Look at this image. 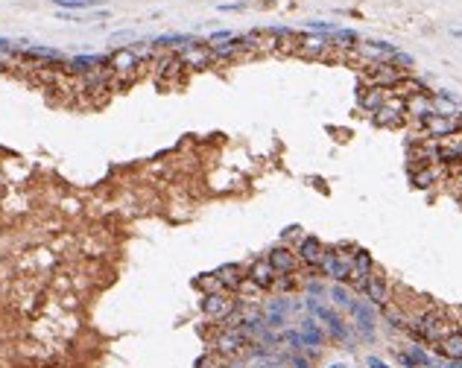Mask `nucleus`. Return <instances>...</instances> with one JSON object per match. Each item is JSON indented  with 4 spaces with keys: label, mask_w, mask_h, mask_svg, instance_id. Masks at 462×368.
<instances>
[{
    "label": "nucleus",
    "mask_w": 462,
    "mask_h": 368,
    "mask_svg": "<svg viewBox=\"0 0 462 368\" xmlns=\"http://www.w3.org/2000/svg\"><path fill=\"white\" fill-rule=\"evenodd\" d=\"M237 307H240L237 298H231L228 292H208L202 298V313L211 321H225L228 316L237 313Z\"/></svg>",
    "instance_id": "1"
},
{
    "label": "nucleus",
    "mask_w": 462,
    "mask_h": 368,
    "mask_svg": "<svg viewBox=\"0 0 462 368\" xmlns=\"http://www.w3.org/2000/svg\"><path fill=\"white\" fill-rule=\"evenodd\" d=\"M372 120H375V126H380V129H401L407 123V100L389 94L386 105L377 114H372Z\"/></svg>",
    "instance_id": "2"
},
{
    "label": "nucleus",
    "mask_w": 462,
    "mask_h": 368,
    "mask_svg": "<svg viewBox=\"0 0 462 368\" xmlns=\"http://www.w3.org/2000/svg\"><path fill=\"white\" fill-rule=\"evenodd\" d=\"M351 53L357 56L363 65H383V62H389L395 53H398V47L389 44V41H363Z\"/></svg>",
    "instance_id": "3"
},
{
    "label": "nucleus",
    "mask_w": 462,
    "mask_h": 368,
    "mask_svg": "<svg viewBox=\"0 0 462 368\" xmlns=\"http://www.w3.org/2000/svg\"><path fill=\"white\" fill-rule=\"evenodd\" d=\"M366 301L377 307V310H383V307H389L392 304V292H389V281H386V275L383 272H372L369 275V281H366Z\"/></svg>",
    "instance_id": "4"
},
{
    "label": "nucleus",
    "mask_w": 462,
    "mask_h": 368,
    "mask_svg": "<svg viewBox=\"0 0 462 368\" xmlns=\"http://www.w3.org/2000/svg\"><path fill=\"white\" fill-rule=\"evenodd\" d=\"M325 243L319 240V237H301L298 240V246H295V257H298V263H304V266H310L313 272L322 266V257H325Z\"/></svg>",
    "instance_id": "5"
},
{
    "label": "nucleus",
    "mask_w": 462,
    "mask_h": 368,
    "mask_svg": "<svg viewBox=\"0 0 462 368\" xmlns=\"http://www.w3.org/2000/svg\"><path fill=\"white\" fill-rule=\"evenodd\" d=\"M395 359H398V365L404 368H436V356H430L418 342H412L407 348H395Z\"/></svg>",
    "instance_id": "6"
},
{
    "label": "nucleus",
    "mask_w": 462,
    "mask_h": 368,
    "mask_svg": "<svg viewBox=\"0 0 462 368\" xmlns=\"http://www.w3.org/2000/svg\"><path fill=\"white\" fill-rule=\"evenodd\" d=\"M433 114H436V108H433V97L430 94H415V97L407 100V123H412L415 129H421Z\"/></svg>",
    "instance_id": "7"
},
{
    "label": "nucleus",
    "mask_w": 462,
    "mask_h": 368,
    "mask_svg": "<svg viewBox=\"0 0 462 368\" xmlns=\"http://www.w3.org/2000/svg\"><path fill=\"white\" fill-rule=\"evenodd\" d=\"M243 345H246V333L243 330H234V327H223L217 339H214V348L217 353H223V356H237L243 351Z\"/></svg>",
    "instance_id": "8"
},
{
    "label": "nucleus",
    "mask_w": 462,
    "mask_h": 368,
    "mask_svg": "<svg viewBox=\"0 0 462 368\" xmlns=\"http://www.w3.org/2000/svg\"><path fill=\"white\" fill-rule=\"evenodd\" d=\"M386 100H389V91L386 88H377V85H363L357 94V102L366 114H377L386 105Z\"/></svg>",
    "instance_id": "9"
},
{
    "label": "nucleus",
    "mask_w": 462,
    "mask_h": 368,
    "mask_svg": "<svg viewBox=\"0 0 462 368\" xmlns=\"http://www.w3.org/2000/svg\"><path fill=\"white\" fill-rule=\"evenodd\" d=\"M135 67H140V56H137L132 47H123V50H114L108 56V70L117 73V76H126V73H135Z\"/></svg>",
    "instance_id": "10"
},
{
    "label": "nucleus",
    "mask_w": 462,
    "mask_h": 368,
    "mask_svg": "<svg viewBox=\"0 0 462 368\" xmlns=\"http://www.w3.org/2000/svg\"><path fill=\"white\" fill-rule=\"evenodd\" d=\"M246 278L252 281V284H257L263 292L266 289H272V284H275V278H278V272L272 269V263L266 260V257H257L255 263L249 266V272H246Z\"/></svg>",
    "instance_id": "11"
},
{
    "label": "nucleus",
    "mask_w": 462,
    "mask_h": 368,
    "mask_svg": "<svg viewBox=\"0 0 462 368\" xmlns=\"http://www.w3.org/2000/svg\"><path fill=\"white\" fill-rule=\"evenodd\" d=\"M179 59H182V65L185 67H211L214 65V50L208 47V44H190L185 50L179 53Z\"/></svg>",
    "instance_id": "12"
},
{
    "label": "nucleus",
    "mask_w": 462,
    "mask_h": 368,
    "mask_svg": "<svg viewBox=\"0 0 462 368\" xmlns=\"http://www.w3.org/2000/svg\"><path fill=\"white\" fill-rule=\"evenodd\" d=\"M445 175H447V169L442 167V164H430V167L412 169L410 181H412V187H418V190H430V187H436V184L442 181Z\"/></svg>",
    "instance_id": "13"
},
{
    "label": "nucleus",
    "mask_w": 462,
    "mask_h": 368,
    "mask_svg": "<svg viewBox=\"0 0 462 368\" xmlns=\"http://www.w3.org/2000/svg\"><path fill=\"white\" fill-rule=\"evenodd\" d=\"M266 260L272 263V269L278 275H292L295 266H298V257H295V251L287 249V246H275L269 254H266Z\"/></svg>",
    "instance_id": "14"
},
{
    "label": "nucleus",
    "mask_w": 462,
    "mask_h": 368,
    "mask_svg": "<svg viewBox=\"0 0 462 368\" xmlns=\"http://www.w3.org/2000/svg\"><path fill=\"white\" fill-rule=\"evenodd\" d=\"M433 108L442 117H462V100L450 91H433Z\"/></svg>",
    "instance_id": "15"
},
{
    "label": "nucleus",
    "mask_w": 462,
    "mask_h": 368,
    "mask_svg": "<svg viewBox=\"0 0 462 368\" xmlns=\"http://www.w3.org/2000/svg\"><path fill=\"white\" fill-rule=\"evenodd\" d=\"M217 278H220V286H223L225 292H237L240 286H243V269L237 266V263H225V266H220L217 272H214Z\"/></svg>",
    "instance_id": "16"
},
{
    "label": "nucleus",
    "mask_w": 462,
    "mask_h": 368,
    "mask_svg": "<svg viewBox=\"0 0 462 368\" xmlns=\"http://www.w3.org/2000/svg\"><path fill=\"white\" fill-rule=\"evenodd\" d=\"M433 353H436V359H456V362H462V330L447 336L445 342L433 345Z\"/></svg>",
    "instance_id": "17"
},
{
    "label": "nucleus",
    "mask_w": 462,
    "mask_h": 368,
    "mask_svg": "<svg viewBox=\"0 0 462 368\" xmlns=\"http://www.w3.org/2000/svg\"><path fill=\"white\" fill-rule=\"evenodd\" d=\"M103 65H108V56H76V59L65 62V67L70 73H94Z\"/></svg>",
    "instance_id": "18"
},
{
    "label": "nucleus",
    "mask_w": 462,
    "mask_h": 368,
    "mask_svg": "<svg viewBox=\"0 0 462 368\" xmlns=\"http://www.w3.org/2000/svg\"><path fill=\"white\" fill-rule=\"evenodd\" d=\"M211 50H214V62H228V59H234L243 53V38L240 35H231L228 41H220V44H208Z\"/></svg>",
    "instance_id": "19"
},
{
    "label": "nucleus",
    "mask_w": 462,
    "mask_h": 368,
    "mask_svg": "<svg viewBox=\"0 0 462 368\" xmlns=\"http://www.w3.org/2000/svg\"><path fill=\"white\" fill-rule=\"evenodd\" d=\"M328 44H331V47H345V50H354V47L360 44V35L354 33V30H343V27H340V30H334V33L328 35Z\"/></svg>",
    "instance_id": "20"
},
{
    "label": "nucleus",
    "mask_w": 462,
    "mask_h": 368,
    "mask_svg": "<svg viewBox=\"0 0 462 368\" xmlns=\"http://www.w3.org/2000/svg\"><path fill=\"white\" fill-rule=\"evenodd\" d=\"M190 44H196V38H190V35H158L152 41V47H164V50H173V47H190Z\"/></svg>",
    "instance_id": "21"
},
{
    "label": "nucleus",
    "mask_w": 462,
    "mask_h": 368,
    "mask_svg": "<svg viewBox=\"0 0 462 368\" xmlns=\"http://www.w3.org/2000/svg\"><path fill=\"white\" fill-rule=\"evenodd\" d=\"M24 56H27V59H47V62H53V65H56V62L65 65V56H62L59 50H50V47H24Z\"/></svg>",
    "instance_id": "22"
},
{
    "label": "nucleus",
    "mask_w": 462,
    "mask_h": 368,
    "mask_svg": "<svg viewBox=\"0 0 462 368\" xmlns=\"http://www.w3.org/2000/svg\"><path fill=\"white\" fill-rule=\"evenodd\" d=\"M59 9H94V6H103L105 0H53Z\"/></svg>",
    "instance_id": "23"
},
{
    "label": "nucleus",
    "mask_w": 462,
    "mask_h": 368,
    "mask_svg": "<svg viewBox=\"0 0 462 368\" xmlns=\"http://www.w3.org/2000/svg\"><path fill=\"white\" fill-rule=\"evenodd\" d=\"M389 65L392 67H398V70H404V73H412V67H415V59H412L410 53H404V50H398L389 59Z\"/></svg>",
    "instance_id": "24"
},
{
    "label": "nucleus",
    "mask_w": 462,
    "mask_h": 368,
    "mask_svg": "<svg viewBox=\"0 0 462 368\" xmlns=\"http://www.w3.org/2000/svg\"><path fill=\"white\" fill-rule=\"evenodd\" d=\"M228 38H231V33L228 30H220V33H214L208 38V44H220V41H228Z\"/></svg>",
    "instance_id": "25"
},
{
    "label": "nucleus",
    "mask_w": 462,
    "mask_h": 368,
    "mask_svg": "<svg viewBox=\"0 0 462 368\" xmlns=\"http://www.w3.org/2000/svg\"><path fill=\"white\" fill-rule=\"evenodd\" d=\"M366 365H369V368H389V362H383L380 356H369V359H366Z\"/></svg>",
    "instance_id": "26"
},
{
    "label": "nucleus",
    "mask_w": 462,
    "mask_h": 368,
    "mask_svg": "<svg viewBox=\"0 0 462 368\" xmlns=\"http://www.w3.org/2000/svg\"><path fill=\"white\" fill-rule=\"evenodd\" d=\"M436 368H462V362H456V359H436Z\"/></svg>",
    "instance_id": "27"
},
{
    "label": "nucleus",
    "mask_w": 462,
    "mask_h": 368,
    "mask_svg": "<svg viewBox=\"0 0 462 368\" xmlns=\"http://www.w3.org/2000/svg\"><path fill=\"white\" fill-rule=\"evenodd\" d=\"M243 3H220V12H240Z\"/></svg>",
    "instance_id": "28"
},
{
    "label": "nucleus",
    "mask_w": 462,
    "mask_h": 368,
    "mask_svg": "<svg viewBox=\"0 0 462 368\" xmlns=\"http://www.w3.org/2000/svg\"><path fill=\"white\" fill-rule=\"evenodd\" d=\"M129 38H135V33H129V30H123V33H114V35H111V41H129Z\"/></svg>",
    "instance_id": "29"
},
{
    "label": "nucleus",
    "mask_w": 462,
    "mask_h": 368,
    "mask_svg": "<svg viewBox=\"0 0 462 368\" xmlns=\"http://www.w3.org/2000/svg\"><path fill=\"white\" fill-rule=\"evenodd\" d=\"M298 231H301L298 225H292V228H287V231H284V240H287V243H290V240H295V237H298Z\"/></svg>",
    "instance_id": "30"
},
{
    "label": "nucleus",
    "mask_w": 462,
    "mask_h": 368,
    "mask_svg": "<svg viewBox=\"0 0 462 368\" xmlns=\"http://www.w3.org/2000/svg\"><path fill=\"white\" fill-rule=\"evenodd\" d=\"M331 368H345V365H343V362H340V365H331Z\"/></svg>",
    "instance_id": "31"
}]
</instances>
